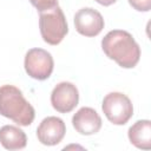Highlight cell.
Wrapping results in <instances>:
<instances>
[{"mask_svg": "<svg viewBox=\"0 0 151 151\" xmlns=\"http://www.w3.org/2000/svg\"><path fill=\"white\" fill-rule=\"evenodd\" d=\"M96 1L100 5H103V6H110V5L114 4L117 0H96Z\"/></svg>", "mask_w": 151, "mask_h": 151, "instance_id": "14", "label": "cell"}, {"mask_svg": "<svg viewBox=\"0 0 151 151\" xmlns=\"http://www.w3.org/2000/svg\"><path fill=\"white\" fill-rule=\"evenodd\" d=\"M25 71L37 80H45L50 78L53 72L54 61L50 52L42 48H31L25 55Z\"/></svg>", "mask_w": 151, "mask_h": 151, "instance_id": "5", "label": "cell"}, {"mask_svg": "<svg viewBox=\"0 0 151 151\" xmlns=\"http://www.w3.org/2000/svg\"><path fill=\"white\" fill-rule=\"evenodd\" d=\"M29 2L40 12L48 9L55 5H58V0H29Z\"/></svg>", "mask_w": 151, "mask_h": 151, "instance_id": "13", "label": "cell"}, {"mask_svg": "<svg viewBox=\"0 0 151 151\" xmlns=\"http://www.w3.org/2000/svg\"><path fill=\"white\" fill-rule=\"evenodd\" d=\"M0 144L7 150H20L27 144L26 133L14 125L0 127Z\"/></svg>", "mask_w": 151, "mask_h": 151, "instance_id": "11", "label": "cell"}, {"mask_svg": "<svg viewBox=\"0 0 151 151\" xmlns=\"http://www.w3.org/2000/svg\"><path fill=\"white\" fill-rule=\"evenodd\" d=\"M0 114L20 126H28L34 120L35 111L18 87L2 85L0 87Z\"/></svg>", "mask_w": 151, "mask_h": 151, "instance_id": "2", "label": "cell"}, {"mask_svg": "<svg viewBox=\"0 0 151 151\" xmlns=\"http://www.w3.org/2000/svg\"><path fill=\"white\" fill-rule=\"evenodd\" d=\"M79 101V92L76 85L70 81H61L55 85L51 93V104L60 113L71 112Z\"/></svg>", "mask_w": 151, "mask_h": 151, "instance_id": "6", "label": "cell"}, {"mask_svg": "<svg viewBox=\"0 0 151 151\" xmlns=\"http://www.w3.org/2000/svg\"><path fill=\"white\" fill-rule=\"evenodd\" d=\"M129 4L138 12H149L151 9V0H129Z\"/></svg>", "mask_w": 151, "mask_h": 151, "instance_id": "12", "label": "cell"}, {"mask_svg": "<svg viewBox=\"0 0 151 151\" xmlns=\"http://www.w3.org/2000/svg\"><path fill=\"white\" fill-rule=\"evenodd\" d=\"M66 133V125L59 117H46L41 120L37 129V137L39 142L47 146L59 144Z\"/></svg>", "mask_w": 151, "mask_h": 151, "instance_id": "8", "label": "cell"}, {"mask_svg": "<svg viewBox=\"0 0 151 151\" xmlns=\"http://www.w3.org/2000/svg\"><path fill=\"white\" fill-rule=\"evenodd\" d=\"M104 18L94 8L84 7L74 14V27L77 32L85 37H96L104 28Z\"/></svg>", "mask_w": 151, "mask_h": 151, "instance_id": "7", "label": "cell"}, {"mask_svg": "<svg viewBox=\"0 0 151 151\" xmlns=\"http://www.w3.org/2000/svg\"><path fill=\"white\" fill-rule=\"evenodd\" d=\"M72 125L80 134L91 136L101 129V118L94 109L84 106L73 114Z\"/></svg>", "mask_w": 151, "mask_h": 151, "instance_id": "9", "label": "cell"}, {"mask_svg": "<svg viewBox=\"0 0 151 151\" xmlns=\"http://www.w3.org/2000/svg\"><path fill=\"white\" fill-rule=\"evenodd\" d=\"M101 110L106 118L114 125L126 124L133 114L130 98L122 92H110L103 99Z\"/></svg>", "mask_w": 151, "mask_h": 151, "instance_id": "4", "label": "cell"}, {"mask_svg": "<svg viewBox=\"0 0 151 151\" xmlns=\"http://www.w3.org/2000/svg\"><path fill=\"white\" fill-rule=\"evenodd\" d=\"M132 145L142 150L151 149V122L147 119L137 120L127 131Z\"/></svg>", "mask_w": 151, "mask_h": 151, "instance_id": "10", "label": "cell"}, {"mask_svg": "<svg viewBox=\"0 0 151 151\" xmlns=\"http://www.w3.org/2000/svg\"><path fill=\"white\" fill-rule=\"evenodd\" d=\"M106 57L123 68H133L140 59V48L133 37L123 29L110 31L101 40Z\"/></svg>", "mask_w": 151, "mask_h": 151, "instance_id": "1", "label": "cell"}, {"mask_svg": "<svg viewBox=\"0 0 151 151\" xmlns=\"http://www.w3.org/2000/svg\"><path fill=\"white\" fill-rule=\"evenodd\" d=\"M39 28L41 38L50 45H58L68 32L65 14L59 5L39 12Z\"/></svg>", "mask_w": 151, "mask_h": 151, "instance_id": "3", "label": "cell"}]
</instances>
